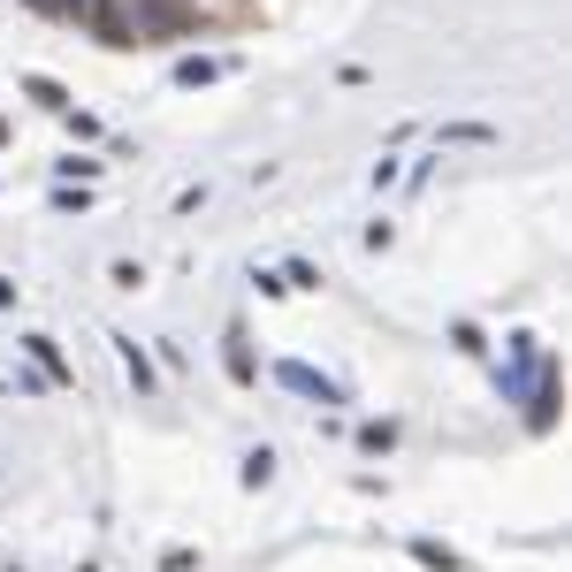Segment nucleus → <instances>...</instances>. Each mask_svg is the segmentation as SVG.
I'll use <instances>...</instances> for the list:
<instances>
[{
  "instance_id": "obj_8",
  "label": "nucleus",
  "mask_w": 572,
  "mask_h": 572,
  "mask_svg": "<svg viewBox=\"0 0 572 572\" xmlns=\"http://www.w3.org/2000/svg\"><path fill=\"white\" fill-rule=\"evenodd\" d=\"M0 145H8V123H0Z\"/></svg>"
},
{
  "instance_id": "obj_1",
  "label": "nucleus",
  "mask_w": 572,
  "mask_h": 572,
  "mask_svg": "<svg viewBox=\"0 0 572 572\" xmlns=\"http://www.w3.org/2000/svg\"><path fill=\"white\" fill-rule=\"evenodd\" d=\"M85 23H92V38H100V46H115V54H123V46H138V23H131L115 0H92V8H85Z\"/></svg>"
},
{
  "instance_id": "obj_6",
  "label": "nucleus",
  "mask_w": 572,
  "mask_h": 572,
  "mask_svg": "<svg viewBox=\"0 0 572 572\" xmlns=\"http://www.w3.org/2000/svg\"><path fill=\"white\" fill-rule=\"evenodd\" d=\"M229 374H237V382H253V351H245V336H229Z\"/></svg>"
},
{
  "instance_id": "obj_7",
  "label": "nucleus",
  "mask_w": 572,
  "mask_h": 572,
  "mask_svg": "<svg viewBox=\"0 0 572 572\" xmlns=\"http://www.w3.org/2000/svg\"><path fill=\"white\" fill-rule=\"evenodd\" d=\"M31 8H46V15H61V8H69V0H31Z\"/></svg>"
},
{
  "instance_id": "obj_3",
  "label": "nucleus",
  "mask_w": 572,
  "mask_h": 572,
  "mask_svg": "<svg viewBox=\"0 0 572 572\" xmlns=\"http://www.w3.org/2000/svg\"><path fill=\"white\" fill-rule=\"evenodd\" d=\"M23 92H31L38 108H54V115H69V92H61L54 77H23Z\"/></svg>"
},
{
  "instance_id": "obj_5",
  "label": "nucleus",
  "mask_w": 572,
  "mask_h": 572,
  "mask_svg": "<svg viewBox=\"0 0 572 572\" xmlns=\"http://www.w3.org/2000/svg\"><path fill=\"white\" fill-rule=\"evenodd\" d=\"M123 367H131V382H138V390H153V367H145L138 344H123Z\"/></svg>"
},
{
  "instance_id": "obj_4",
  "label": "nucleus",
  "mask_w": 572,
  "mask_h": 572,
  "mask_svg": "<svg viewBox=\"0 0 572 572\" xmlns=\"http://www.w3.org/2000/svg\"><path fill=\"white\" fill-rule=\"evenodd\" d=\"M413 558H420V565H428V572H458V558H450L442 542H413Z\"/></svg>"
},
{
  "instance_id": "obj_2",
  "label": "nucleus",
  "mask_w": 572,
  "mask_h": 572,
  "mask_svg": "<svg viewBox=\"0 0 572 572\" xmlns=\"http://www.w3.org/2000/svg\"><path fill=\"white\" fill-rule=\"evenodd\" d=\"M276 382H283V390H298V397L336 405V382H321V374H313V367H298V359H290V367H276Z\"/></svg>"
}]
</instances>
